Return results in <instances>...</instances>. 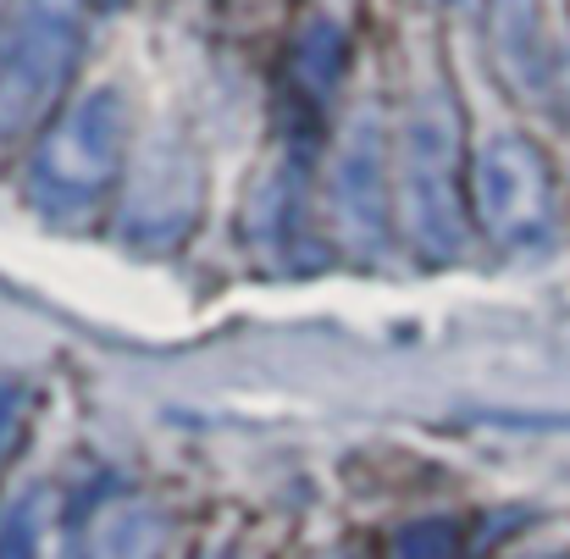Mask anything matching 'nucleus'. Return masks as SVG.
I'll list each match as a JSON object with an SVG mask.
<instances>
[{
	"label": "nucleus",
	"mask_w": 570,
	"mask_h": 559,
	"mask_svg": "<svg viewBox=\"0 0 570 559\" xmlns=\"http://www.w3.org/2000/svg\"><path fill=\"white\" fill-rule=\"evenodd\" d=\"M128 106L117 89H95L83 100H72L33 145L28 156V199L56 216V222H72L83 210H95L122 161H128Z\"/></svg>",
	"instance_id": "f257e3e1"
},
{
	"label": "nucleus",
	"mask_w": 570,
	"mask_h": 559,
	"mask_svg": "<svg viewBox=\"0 0 570 559\" xmlns=\"http://www.w3.org/2000/svg\"><path fill=\"white\" fill-rule=\"evenodd\" d=\"M399 210L426 261H454L465 244L460 117L449 89H421L399 128Z\"/></svg>",
	"instance_id": "f03ea898"
},
{
	"label": "nucleus",
	"mask_w": 570,
	"mask_h": 559,
	"mask_svg": "<svg viewBox=\"0 0 570 559\" xmlns=\"http://www.w3.org/2000/svg\"><path fill=\"white\" fill-rule=\"evenodd\" d=\"M83 50V0H17L0 11V150L50 117Z\"/></svg>",
	"instance_id": "7ed1b4c3"
},
{
	"label": "nucleus",
	"mask_w": 570,
	"mask_h": 559,
	"mask_svg": "<svg viewBox=\"0 0 570 559\" xmlns=\"http://www.w3.org/2000/svg\"><path fill=\"white\" fill-rule=\"evenodd\" d=\"M471 205L499 249L538 255L560 233V194L543 150L521 134H493L471 161Z\"/></svg>",
	"instance_id": "20e7f679"
},
{
	"label": "nucleus",
	"mask_w": 570,
	"mask_h": 559,
	"mask_svg": "<svg viewBox=\"0 0 570 559\" xmlns=\"http://www.w3.org/2000/svg\"><path fill=\"white\" fill-rule=\"evenodd\" d=\"M333 222L338 238L361 255H377L387 238V216H393V194H387V139H382V117L366 111L333 161Z\"/></svg>",
	"instance_id": "39448f33"
},
{
	"label": "nucleus",
	"mask_w": 570,
	"mask_h": 559,
	"mask_svg": "<svg viewBox=\"0 0 570 559\" xmlns=\"http://www.w3.org/2000/svg\"><path fill=\"white\" fill-rule=\"evenodd\" d=\"M161 555V516L139 499H117L100 510L89 532V559H156Z\"/></svg>",
	"instance_id": "423d86ee"
},
{
	"label": "nucleus",
	"mask_w": 570,
	"mask_h": 559,
	"mask_svg": "<svg viewBox=\"0 0 570 559\" xmlns=\"http://www.w3.org/2000/svg\"><path fill=\"white\" fill-rule=\"evenodd\" d=\"M45 543H50V504H45V493H22L6 510L0 559H45Z\"/></svg>",
	"instance_id": "0eeeda50"
},
{
	"label": "nucleus",
	"mask_w": 570,
	"mask_h": 559,
	"mask_svg": "<svg viewBox=\"0 0 570 559\" xmlns=\"http://www.w3.org/2000/svg\"><path fill=\"white\" fill-rule=\"evenodd\" d=\"M399 559H460V532L449 521H415L399 538Z\"/></svg>",
	"instance_id": "6e6552de"
},
{
	"label": "nucleus",
	"mask_w": 570,
	"mask_h": 559,
	"mask_svg": "<svg viewBox=\"0 0 570 559\" xmlns=\"http://www.w3.org/2000/svg\"><path fill=\"white\" fill-rule=\"evenodd\" d=\"M22 426H28V388L17 376H0V477H6V460H11Z\"/></svg>",
	"instance_id": "1a4fd4ad"
}]
</instances>
